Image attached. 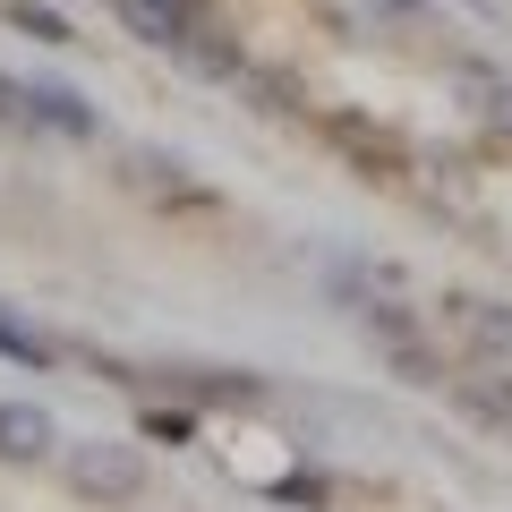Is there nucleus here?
<instances>
[{
  "label": "nucleus",
  "mask_w": 512,
  "mask_h": 512,
  "mask_svg": "<svg viewBox=\"0 0 512 512\" xmlns=\"http://www.w3.org/2000/svg\"><path fill=\"white\" fill-rule=\"evenodd\" d=\"M69 487L94 495V504H137L146 495V453L111 444V436H86V444H69Z\"/></svg>",
  "instance_id": "1"
},
{
  "label": "nucleus",
  "mask_w": 512,
  "mask_h": 512,
  "mask_svg": "<svg viewBox=\"0 0 512 512\" xmlns=\"http://www.w3.org/2000/svg\"><path fill=\"white\" fill-rule=\"evenodd\" d=\"M60 453V427H52V410H35V402H0V461H52Z\"/></svg>",
  "instance_id": "2"
},
{
  "label": "nucleus",
  "mask_w": 512,
  "mask_h": 512,
  "mask_svg": "<svg viewBox=\"0 0 512 512\" xmlns=\"http://www.w3.org/2000/svg\"><path fill=\"white\" fill-rule=\"evenodd\" d=\"M197 9H205V0H120L128 35H137V43H171V52L197 35Z\"/></svg>",
  "instance_id": "3"
},
{
  "label": "nucleus",
  "mask_w": 512,
  "mask_h": 512,
  "mask_svg": "<svg viewBox=\"0 0 512 512\" xmlns=\"http://www.w3.org/2000/svg\"><path fill=\"white\" fill-rule=\"evenodd\" d=\"M26 94H35V128H60V137H94V128H103L94 103H77L69 86H26Z\"/></svg>",
  "instance_id": "4"
},
{
  "label": "nucleus",
  "mask_w": 512,
  "mask_h": 512,
  "mask_svg": "<svg viewBox=\"0 0 512 512\" xmlns=\"http://www.w3.org/2000/svg\"><path fill=\"white\" fill-rule=\"evenodd\" d=\"M9 26H18V35H35V43H77L69 18H60V9H43V0H9Z\"/></svg>",
  "instance_id": "5"
},
{
  "label": "nucleus",
  "mask_w": 512,
  "mask_h": 512,
  "mask_svg": "<svg viewBox=\"0 0 512 512\" xmlns=\"http://www.w3.org/2000/svg\"><path fill=\"white\" fill-rule=\"evenodd\" d=\"M461 316H470V333H478L487 350H512V308H495V299H470Z\"/></svg>",
  "instance_id": "6"
},
{
  "label": "nucleus",
  "mask_w": 512,
  "mask_h": 512,
  "mask_svg": "<svg viewBox=\"0 0 512 512\" xmlns=\"http://www.w3.org/2000/svg\"><path fill=\"white\" fill-rule=\"evenodd\" d=\"M0 120H9V128H35V94H26L18 77H0Z\"/></svg>",
  "instance_id": "7"
},
{
  "label": "nucleus",
  "mask_w": 512,
  "mask_h": 512,
  "mask_svg": "<svg viewBox=\"0 0 512 512\" xmlns=\"http://www.w3.org/2000/svg\"><path fill=\"white\" fill-rule=\"evenodd\" d=\"M0 350H9V359H26V367H43V342H35V333H18V325H0Z\"/></svg>",
  "instance_id": "8"
},
{
  "label": "nucleus",
  "mask_w": 512,
  "mask_h": 512,
  "mask_svg": "<svg viewBox=\"0 0 512 512\" xmlns=\"http://www.w3.org/2000/svg\"><path fill=\"white\" fill-rule=\"evenodd\" d=\"M495 103H504V120H512V86H504V94H495Z\"/></svg>",
  "instance_id": "9"
},
{
  "label": "nucleus",
  "mask_w": 512,
  "mask_h": 512,
  "mask_svg": "<svg viewBox=\"0 0 512 512\" xmlns=\"http://www.w3.org/2000/svg\"><path fill=\"white\" fill-rule=\"evenodd\" d=\"M384 9H419V0H384Z\"/></svg>",
  "instance_id": "10"
}]
</instances>
